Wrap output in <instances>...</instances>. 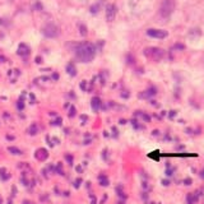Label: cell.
I'll return each instance as SVG.
<instances>
[{"instance_id": "cell-1", "label": "cell", "mask_w": 204, "mask_h": 204, "mask_svg": "<svg viewBox=\"0 0 204 204\" xmlns=\"http://www.w3.org/2000/svg\"><path fill=\"white\" fill-rule=\"evenodd\" d=\"M75 55L78 57V60L83 61V63H89V61L93 60L96 55V46L91 42L79 44L75 49Z\"/></svg>"}, {"instance_id": "cell-2", "label": "cell", "mask_w": 204, "mask_h": 204, "mask_svg": "<svg viewBox=\"0 0 204 204\" xmlns=\"http://www.w3.org/2000/svg\"><path fill=\"white\" fill-rule=\"evenodd\" d=\"M42 34L47 38H55L60 34V28L54 23H47L42 27Z\"/></svg>"}, {"instance_id": "cell-3", "label": "cell", "mask_w": 204, "mask_h": 204, "mask_svg": "<svg viewBox=\"0 0 204 204\" xmlns=\"http://www.w3.org/2000/svg\"><path fill=\"white\" fill-rule=\"evenodd\" d=\"M175 10V1L174 0H163L160 8V13L163 18H168Z\"/></svg>"}, {"instance_id": "cell-4", "label": "cell", "mask_w": 204, "mask_h": 204, "mask_svg": "<svg viewBox=\"0 0 204 204\" xmlns=\"http://www.w3.org/2000/svg\"><path fill=\"white\" fill-rule=\"evenodd\" d=\"M144 55L151 60L158 61L165 56V51L162 49H158V47H148V49L144 50Z\"/></svg>"}, {"instance_id": "cell-5", "label": "cell", "mask_w": 204, "mask_h": 204, "mask_svg": "<svg viewBox=\"0 0 204 204\" xmlns=\"http://www.w3.org/2000/svg\"><path fill=\"white\" fill-rule=\"evenodd\" d=\"M147 34L149 37L153 38H166L167 37V32L163 29H157V28H149L147 29Z\"/></svg>"}, {"instance_id": "cell-6", "label": "cell", "mask_w": 204, "mask_h": 204, "mask_svg": "<svg viewBox=\"0 0 204 204\" xmlns=\"http://www.w3.org/2000/svg\"><path fill=\"white\" fill-rule=\"evenodd\" d=\"M115 15H116V6L114 4H109L106 6V19L109 22H112L115 19Z\"/></svg>"}, {"instance_id": "cell-7", "label": "cell", "mask_w": 204, "mask_h": 204, "mask_svg": "<svg viewBox=\"0 0 204 204\" xmlns=\"http://www.w3.org/2000/svg\"><path fill=\"white\" fill-rule=\"evenodd\" d=\"M29 46L27 45V44H19L18 46V50H17V54L18 55H21V56H27L29 54Z\"/></svg>"}, {"instance_id": "cell-8", "label": "cell", "mask_w": 204, "mask_h": 204, "mask_svg": "<svg viewBox=\"0 0 204 204\" xmlns=\"http://www.w3.org/2000/svg\"><path fill=\"white\" fill-rule=\"evenodd\" d=\"M47 156H49V153L46 149L44 148H40V149H37V152H36V158L37 160H40V161H44L47 158Z\"/></svg>"}, {"instance_id": "cell-9", "label": "cell", "mask_w": 204, "mask_h": 204, "mask_svg": "<svg viewBox=\"0 0 204 204\" xmlns=\"http://www.w3.org/2000/svg\"><path fill=\"white\" fill-rule=\"evenodd\" d=\"M101 105H102V102H101V99H99L98 97H93V98H92V103H91L92 110L98 111L99 107H101Z\"/></svg>"}, {"instance_id": "cell-10", "label": "cell", "mask_w": 204, "mask_h": 204, "mask_svg": "<svg viewBox=\"0 0 204 204\" xmlns=\"http://www.w3.org/2000/svg\"><path fill=\"white\" fill-rule=\"evenodd\" d=\"M186 202H188V204H195L198 202V195L194 193H189L186 197Z\"/></svg>"}, {"instance_id": "cell-11", "label": "cell", "mask_w": 204, "mask_h": 204, "mask_svg": "<svg viewBox=\"0 0 204 204\" xmlns=\"http://www.w3.org/2000/svg\"><path fill=\"white\" fill-rule=\"evenodd\" d=\"M67 72H68L69 75L74 77V75L77 74V69H75V67H74V64H73V63H69V64L67 65Z\"/></svg>"}, {"instance_id": "cell-12", "label": "cell", "mask_w": 204, "mask_h": 204, "mask_svg": "<svg viewBox=\"0 0 204 204\" xmlns=\"http://www.w3.org/2000/svg\"><path fill=\"white\" fill-rule=\"evenodd\" d=\"M8 151L11 152V155H17V156L22 155V151H21V149H18V148H15V147H9V148H8Z\"/></svg>"}, {"instance_id": "cell-13", "label": "cell", "mask_w": 204, "mask_h": 204, "mask_svg": "<svg viewBox=\"0 0 204 204\" xmlns=\"http://www.w3.org/2000/svg\"><path fill=\"white\" fill-rule=\"evenodd\" d=\"M99 183H101L102 186H107V185H109V179H107L106 176L101 175V176H99Z\"/></svg>"}, {"instance_id": "cell-14", "label": "cell", "mask_w": 204, "mask_h": 204, "mask_svg": "<svg viewBox=\"0 0 204 204\" xmlns=\"http://www.w3.org/2000/svg\"><path fill=\"white\" fill-rule=\"evenodd\" d=\"M155 94H156V88H151V89L145 91V93L142 94V96H143V97H149V96H155Z\"/></svg>"}, {"instance_id": "cell-15", "label": "cell", "mask_w": 204, "mask_h": 204, "mask_svg": "<svg viewBox=\"0 0 204 204\" xmlns=\"http://www.w3.org/2000/svg\"><path fill=\"white\" fill-rule=\"evenodd\" d=\"M29 134H31V135H34V134H37V126H36V124L31 125V128H29Z\"/></svg>"}, {"instance_id": "cell-16", "label": "cell", "mask_w": 204, "mask_h": 204, "mask_svg": "<svg viewBox=\"0 0 204 204\" xmlns=\"http://www.w3.org/2000/svg\"><path fill=\"white\" fill-rule=\"evenodd\" d=\"M17 106H18V109H19V110H23V107H24V103H23L22 101H19Z\"/></svg>"}, {"instance_id": "cell-17", "label": "cell", "mask_w": 204, "mask_h": 204, "mask_svg": "<svg viewBox=\"0 0 204 204\" xmlns=\"http://www.w3.org/2000/svg\"><path fill=\"white\" fill-rule=\"evenodd\" d=\"M184 183H185V185H191V179H185Z\"/></svg>"}, {"instance_id": "cell-18", "label": "cell", "mask_w": 204, "mask_h": 204, "mask_svg": "<svg viewBox=\"0 0 204 204\" xmlns=\"http://www.w3.org/2000/svg\"><path fill=\"white\" fill-rule=\"evenodd\" d=\"M80 29H82V31H80V33H82V34H86V33H87V31H86V27L80 26Z\"/></svg>"}, {"instance_id": "cell-19", "label": "cell", "mask_w": 204, "mask_h": 204, "mask_svg": "<svg viewBox=\"0 0 204 204\" xmlns=\"http://www.w3.org/2000/svg\"><path fill=\"white\" fill-rule=\"evenodd\" d=\"M67 160L69 161V163L72 165V162H73V158H72V156H67Z\"/></svg>"}, {"instance_id": "cell-20", "label": "cell", "mask_w": 204, "mask_h": 204, "mask_svg": "<svg viewBox=\"0 0 204 204\" xmlns=\"http://www.w3.org/2000/svg\"><path fill=\"white\" fill-rule=\"evenodd\" d=\"M79 183H80V179H78L75 181V188H79Z\"/></svg>"}, {"instance_id": "cell-21", "label": "cell", "mask_w": 204, "mask_h": 204, "mask_svg": "<svg viewBox=\"0 0 204 204\" xmlns=\"http://www.w3.org/2000/svg\"><path fill=\"white\" fill-rule=\"evenodd\" d=\"M200 176H202V179H204V168L202 170V174H200Z\"/></svg>"}, {"instance_id": "cell-22", "label": "cell", "mask_w": 204, "mask_h": 204, "mask_svg": "<svg viewBox=\"0 0 204 204\" xmlns=\"http://www.w3.org/2000/svg\"><path fill=\"white\" fill-rule=\"evenodd\" d=\"M36 63H41V59H40V57H36Z\"/></svg>"}, {"instance_id": "cell-23", "label": "cell", "mask_w": 204, "mask_h": 204, "mask_svg": "<svg viewBox=\"0 0 204 204\" xmlns=\"http://www.w3.org/2000/svg\"><path fill=\"white\" fill-rule=\"evenodd\" d=\"M1 202H3V200H1V198H0V204H1Z\"/></svg>"}, {"instance_id": "cell-24", "label": "cell", "mask_w": 204, "mask_h": 204, "mask_svg": "<svg viewBox=\"0 0 204 204\" xmlns=\"http://www.w3.org/2000/svg\"><path fill=\"white\" fill-rule=\"evenodd\" d=\"M0 24H1V19H0Z\"/></svg>"}]
</instances>
